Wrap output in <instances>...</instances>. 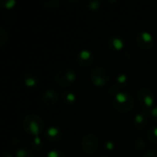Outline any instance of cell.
Instances as JSON below:
<instances>
[{
  "label": "cell",
  "instance_id": "6da1fadb",
  "mask_svg": "<svg viewBox=\"0 0 157 157\" xmlns=\"http://www.w3.org/2000/svg\"><path fill=\"white\" fill-rule=\"evenodd\" d=\"M22 128L27 133L35 137L39 136V134L43 131L44 122L39 115L29 114L22 121Z\"/></svg>",
  "mask_w": 157,
  "mask_h": 157
},
{
  "label": "cell",
  "instance_id": "7a4b0ae2",
  "mask_svg": "<svg viewBox=\"0 0 157 157\" xmlns=\"http://www.w3.org/2000/svg\"><path fill=\"white\" fill-rule=\"evenodd\" d=\"M75 71L70 66H62L58 68L54 74V80L56 84L62 88H65L72 86L75 83Z\"/></svg>",
  "mask_w": 157,
  "mask_h": 157
},
{
  "label": "cell",
  "instance_id": "3957f363",
  "mask_svg": "<svg viewBox=\"0 0 157 157\" xmlns=\"http://www.w3.org/2000/svg\"><path fill=\"white\" fill-rule=\"evenodd\" d=\"M112 105L117 111L121 113H127L134 107V98L131 94L120 91L115 95Z\"/></svg>",
  "mask_w": 157,
  "mask_h": 157
},
{
  "label": "cell",
  "instance_id": "277c9868",
  "mask_svg": "<svg viewBox=\"0 0 157 157\" xmlns=\"http://www.w3.org/2000/svg\"><path fill=\"white\" fill-rule=\"evenodd\" d=\"M110 75L109 71L103 66H96L90 72V80L96 86H106L109 81Z\"/></svg>",
  "mask_w": 157,
  "mask_h": 157
},
{
  "label": "cell",
  "instance_id": "5b68a950",
  "mask_svg": "<svg viewBox=\"0 0 157 157\" xmlns=\"http://www.w3.org/2000/svg\"><path fill=\"white\" fill-rule=\"evenodd\" d=\"M137 98L142 107L146 111H150L155 101L154 93L147 87H140L137 90Z\"/></svg>",
  "mask_w": 157,
  "mask_h": 157
},
{
  "label": "cell",
  "instance_id": "8992f818",
  "mask_svg": "<svg viewBox=\"0 0 157 157\" xmlns=\"http://www.w3.org/2000/svg\"><path fill=\"white\" fill-rule=\"evenodd\" d=\"M81 148L86 155H93L98 148V138L95 133L88 132L84 135L81 141Z\"/></svg>",
  "mask_w": 157,
  "mask_h": 157
},
{
  "label": "cell",
  "instance_id": "52a82bcc",
  "mask_svg": "<svg viewBox=\"0 0 157 157\" xmlns=\"http://www.w3.org/2000/svg\"><path fill=\"white\" fill-rule=\"evenodd\" d=\"M136 42H137L138 46L144 51H148V50L152 49L155 44L154 38L147 31L139 32L136 37Z\"/></svg>",
  "mask_w": 157,
  "mask_h": 157
},
{
  "label": "cell",
  "instance_id": "ba28073f",
  "mask_svg": "<svg viewBox=\"0 0 157 157\" xmlns=\"http://www.w3.org/2000/svg\"><path fill=\"white\" fill-rule=\"evenodd\" d=\"M58 99H59V94L55 89L48 88L42 93L41 100H42V104L45 107L50 108L55 106L56 103L58 102Z\"/></svg>",
  "mask_w": 157,
  "mask_h": 157
},
{
  "label": "cell",
  "instance_id": "9c48e42d",
  "mask_svg": "<svg viewBox=\"0 0 157 157\" xmlns=\"http://www.w3.org/2000/svg\"><path fill=\"white\" fill-rule=\"evenodd\" d=\"M76 61L78 64H80L81 66L88 67L94 62V55L88 50H81L76 55Z\"/></svg>",
  "mask_w": 157,
  "mask_h": 157
},
{
  "label": "cell",
  "instance_id": "30bf717a",
  "mask_svg": "<svg viewBox=\"0 0 157 157\" xmlns=\"http://www.w3.org/2000/svg\"><path fill=\"white\" fill-rule=\"evenodd\" d=\"M149 117H150V114H149V112L146 111V110L138 113V114L135 116L134 121H133V126H134V128H135L137 131H142V130H144V129L146 127L147 123H148Z\"/></svg>",
  "mask_w": 157,
  "mask_h": 157
},
{
  "label": "cell",
  "instance_id": "8fae6325",
  "mask_svg": "<svg viewBox=\"0 0 157 157\" xmlns=\"http://www.w3.org/2000/svg\"><path fill=\"white\" fill-rule=\"evenodd\" d=\"M62 135H63V132L59 128H57L55 126H52L47 129V131L45 132V139L49 142L55 143V142H58L61 140Z\"/></svg>",
  "mask_w": 157,
  "mask_h": 157
},
{
  "label": "cell",
  "instance_id": "7c38bea8",
  "mask_svg": "<svg viewBox=\"0 0 157 157\" xmlns=\"http://www.w3.org/2000/svg\"><path fill=\"white\" fill-rule=\"evenodd\" d=\"M125 39L121 35H112L109 39V45L114 51H120L125 46Z\"/></svg>",
  "mask_w": 157,
  "mask_h": 157
},
{
  "label": "cell",
  "instance_id": "4fadbf2b",
  "mask_svg": "<svg viewBox=\"0 0 157 157\" xmlns=\"http://www.w3.org/2000/svg\"><path fill=\"white\" fill-rule=\"evenodd\" d=\"M23 82L28 87H34L39 83V76L32 71H28L23 75Z\"/></svg>",
  "mask_w": 157,
  "mask_h": 157
},
{
  "label": "cell",
  "instance_id": "5bb4252c",
  "mask_svg": "<svg viewBox=\"0 0 157 157\" xmlns=\"http://www.w3.org/2000/svg\"><path fill=\"white\" fill-rule=\"evenodd\" d=\"M62 98L65 104L67 105H74L76 101V97L74 93L66 91V92H63L62 93Z\"/></svg>",
  "mask_w": 157,
  "mask_h": 157
},
{
  "label": "cell",
  "instance_id": "9a60e30c",
  "mask_svg": "<svg viewBox=\"0 0 157 157\" xmlns=\"http://www.w3.org/2000/svg\"><path fill=\"white\" fill-rule=\"evenodd\" d=\"M147 139L151 143L157 144V126H152L149 128L147 132Z\"/></svg>",
  "mask_w": 157,
  "mask_h": 157
},
{
  "label": "cell",
  "instance_id": "2e32d148",
  "mask_svg": "<svg viewBox=\"0 0 157 157\" xmlns=\"http://www.w3.org/2000/svg\"><path fill=\"white\" fill-rule=\"evenodd\" d=\"M41 4L47 8H57L63 4V1L62 0H43Z\"/></svg>",
  "mask_w": 157,
  "mask_h": 157
},
{
  "label": "cell",
  "instance_id": "e0dca14e",
  "mask_svg": "<svg viewBox=\"0 0 157 157\" xmlns=\"http://www.w3.org/2000/svg\"><path fill=\"white\" fill-rule=\"evenodd\" d=\"M16 157H33V155L30 150L26 147H19L17 149Z\"/></svg>",
  "mask_w": 157,
  "mask_h": 157
},
{
  "label": "cell",
  "instance_id": "ac0fdd59",
  "mask_svg": "<svg viewBox=\"0 0 157 157\" xmlns=\"http://www.w3.org/2000/svg\"><path fill=\"white\" fill-rule=\"evenodd\" d=\"M42 141L40 140V138L39 136H35L32 141H31V147L33 150H35L36 152H40L42 149Z\"/></svg>",
  "mask_w": 157,
  "mask_h": 157
},
{
  "label": "cell",
  "instance_id": "d6986e66",
  "mask_svg": "<svg viewBox=\"0 0 157 157\" xmlns=\"http://www.w3.org/2000/svg\"><path fill=\"white\" fill-rule=\"evenodd\" d=\"M134 149L139 153L145 149V141L143 137H138L134 141Z\"/></svg>",
  "mask_w": 157,
  "mask_h": 157
},
{
  "label": "cell",
  "instance_id": "ffe728a7",
  "mask_svg": "<svg viewBox=\"0 0 157 157\" xmlns=\"http://www.w3.org/2000/svg\"><path fill=\"white\" fill-rule=\"evenodd\" d=\"M86 7H87L89 10H91V11H96V10H98V9L100 7L101 2L98 1V0H92V1L86 2Z\"/></svg>",
  "mask_w": 157,
  "mask_h": 157
},
{
  "label": "cell",
  "instance_id": "44dd1931",
  "mask_svg": "<svg viewBox=\"0 0 157 157\" xmlns=\"http://www.w3.org/2000/svg\"><path fill=\"white\" fill-rule=\"evenodd\" d=\"M116 81H117V83H118V86H119V87L124 86L126 85V83L128 82V76H127L126 74L121 73V74H120V75H117Z\"/></svg>",
  "mask_w": 157,
  "mask_h": 157
},
{
  "label": "cell",
  "instance_id": "7402d4cb",
  "mask_svg": "<svg viewBox=\"0 0 157 157\" xmlns=\"http://www.w3.org/2000/svg\"><path fill=\"white\" fill-rule=\"evenodd\" d=\"M8 40V33L4 29V27H0V46H4Z\"/></svg>",
  "mask_w": 157,
  "mask_h": 157
},
{
  "label": "cell",
  "instance_id": "603a6c76",
  "mask_svg": "<svg viewBox=\"0 0 157 157\" xmlns=\"http://www.w3.org/2000/svg\"><path fill=\"white\" fill-rule=\"evenodd\" d=\"M46 157H65V155L63 151L59 149H52L47 154Z\"/></svg>",
  "mask_w": 157,
  "mask_h": 157
},
{
  "label": "cell",
  "instance_id": "cb8c5ba5",
  "mask_svg": "<svg viewBox=\"0 0 157 157\" xmlns=\"http://www.w3.org/2000/svg\"><path fill=\"white\" fill-rule=\"evenodd\" d=\"M0 4L2 6V7H4L6 9H10V8L14 7V6H16L17 2H16V0H2Z\"/></svg>",
  "mask_w": 157,
  "mask_h": 157
},
{
  "label": "cell",
  "instance_id": "d4e9b609",
  "mask_svg": "<svg viewBox=\"0 0 157 157\" xmlns=\"http://www.w3.org/2000/svg\"><path fill=\"white\" fill-rule=\"evenodd\" d=\"M150 117L152 118L153 121H155V122H157V106L154 107L150 111H149Z\"/></svg>",
  "mask_w": 157,
  "mask_h": 157
},
{
  "label": "cell",
  "instance_id": "484cf974",
  "mask_svg": "<svg viewBox=\"0 0 157 157\" xmlns=\"http://www.w3.org/2000/svg\"><path fill=\"white\" fill-rule=\"evenodd\" d=\"M144 157H157L156 150H154V149H149V150H147V151L144 153Z\"/></svg>",
  "mask_w": 157,
  "mask_h": 157
},
{
  "label": "cell",
  "instance_id": "4316f807",
  "mask_svg": "<svg viewBox=\"0 0 157 157\" xmlns=\"http://www.w3.org/2000/svg\"><path fill=\"white\" fill-rule=\"evenodd\" d=\"M105 147L108 151H112L114 149V143L112 140H107L105 142Z\"/></svg>",
  "mask_w": 157,
  "mask_h": 157
},
{
  "label": "cell",
  "instance_id": "83f0119b",
  "mask_svg": "<svg viewBox=\"0 0 157 157\" xmlns=\"http://www.w3.org/2000/svg\"><path fill=\"white\" fill-rule=\"evenodd\" d=\"M11 144H12V145L17 146V145L19 144V140H18V138H17V137H13V138L11 139Z\"/></svg>",
  "mask_w": 157,
  "mask_h": 157
},
{
  "label": "cell",
  "instance_id": "f1b7e54d",
  "mask_svg": "<svg viewBox=\"0 0 157 157\" xmlns=\"http://www.w3.org/2000/svg\"><path fill=\"white\" fill-rule=\"evenodd\" d=\"M0 157H13L9 153H6V152H2L1 155H0Z\"/></svg>",
  "mask_w": 157,
  "mask_h": 157
},
{
  "label": "cell",
  "instance_id": "f546056e",
  "mask_svg": "<svg viewBox=\"0 0 157 157\" xmlns=\"http://www.w3.org/2000/svg\"><path fill=\"white\" fill-rule=\"evenodd\" d=\"M103 157H107V156H103Z\"/></svg>",
  "mask_w": 157,
  "mask_h": 157
},
{
  "label": "cell",
  "instance_id": "4dcf8cb0",
  "mask_svg": "<svg viewBox=\"0 0 157 157\" xmlns=\"http://www.w3.org/2000/svg\"><path fill=\"white\" fill-rule=\"evenodd\" d=\"M156 152H157V150H156Z\"/></svg>",
  "mask_w": 157,
  "mask_h": 157
}]
</instances>
